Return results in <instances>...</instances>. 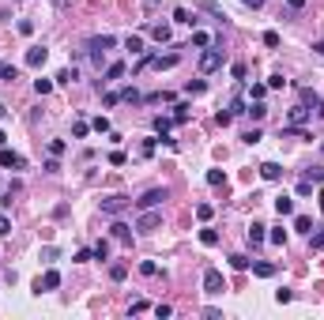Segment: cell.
<instances>
[{
  "label": "cell",
  "instance_id": "1",
  "mask_svg": "<svg viewBox=\"0 0 324 320\" xmlns=\"http://www.w3.org/2000/svg\"><path fill=\"white\" fill-rule=\"evenodd\" d=\"M113 45H117V38H113V34H98V38H91V42H87V53H91L94 64H102V53L113 49Z\"/></svg>",
  "mask_w": 324,
  "mask_h": 320
},
{
  "label": "cell",
  "instance_id": "2",
  "mask_svg": "<svg viewBox=\"0 0 324 320\" xmlns=\"http://www.w3.org/2000/svg\"><path fill=\"white\" fill-rule=\"evenodd\" d=\"M159 226H162V211H155V207H147L144 215H140V222H136L140 234H155Z\"/></svg>",
  "mask_w": 324,
  "mask_h": 320
},
{
  "label": "cell",
  "instance_id": "3",
  "mask_svg": "<svg viewBox=\"0 0 324 320\" xmlns=\"http://www.w3.org/2000/svg\"><path fill=\"white\" fill-rule=\"evenodd\" d=\"M219 68H222V49H204L200 53V72H204V76H211Z\"/></svg>",
  "mask_w": 324,
  "mask_h": 320
},
{
  "label": "cell",
  "instance_id": "4",
  "mask_svg": "<svg viewBox=\"0 0 324 320\" xmlns=\"http://www.w3.org/2000/svg\"><path fill=\"white\" fill-rule=\"evenodd\" d=\"M162 200H166V188H147V192L136 200V207H140V211H147V207H159Z\"/></svg>",
  "mask_w": 324,
  "mask_h": 320
},
{
  "label": "cell",
  "instance_id": "5",
  "mask_svg": "<svg viewBox=\"0 0 324 320\" xmlns=\"http://www.w3.org/2000/svg\"><path fill=\"white\" fill-rule=\"evenodd\" d=\"M128 203H132L128 196H106V200H102V211H106V215H121Z\"/></svg>",
  "mask_w": 324,
  "mask_h": 320
},
{
  "label": "cell",
  "instance_id": "6",
  "mask_svg": "<svg viewBox=\"0 0 324 320\" xmlns=\"http://www.w3.org/2000/svg\"><path fill=\"white\" fill-rule=\"evenodd\" d=\"M204 290L207 294H222V271H215V268L204 271Z\"/></svg>",
  "mask_w": 324,
  "mask_h": 320
},
{
  "label": "cell",
  "instance_id": "7",
  "mask_svg": "<svg viewBox=\"0 0 324 320\" xmlns=\"http://www.w3.org/2000/svg\"><path fill=\"white\" fill-rule=\"evenodd\" d=\"M45 57H49V49H45V45H30V49H26V68H42Z\"/></svg>",
  "mask_w": 324,
  "mask_h": 320
},
{
  "label": "cell",
  "instance_id": "8",
  "mask_svg": "<svg viewBox=\"0 0 324 320\" xmlns=\"http://www.w3.org/2000/svg\"><path fill=\"white\" fill-rule=\"evenodd\" d=\"M57 287H60V271H45V275L34 283V294H42V290H57Z\"/></svg>",
  "mask_w": 324,
  "mask_h": 320
},
{
  "label": "cell",
  "instance_id": "9",
  "mask_svg": "<svg viewBox=\"0 0 324 320\" xmlns=\"http://www.w3.org/2000/svg\"><path fill=\"white\" fill-rule=\"evenodd\" d=\"M309 117H313V110H309V106H294V110L287 113V125H298V128H302Z\"/></svg>",
  "mask_w": 324,
  "mask_h": 320
},
{
  "label": "cell",
  "instance_id": "10",
  "mask_svg": "<svg viewBox=\"0 0 324 320\" xmlns=\"http://www.w3.org/2000/svg\"><path fill=\"white\" fill-rule=\"evenodd\" d=\"M260 177H264V181H283V166L279 162H264V166H260Z\"/></svg>",
  "mask_w": 324,
  "mask_h": 320
},
{
  "label": "cell",
  "instance_id": "11",
  "mask_svg": "<svg viewBox=\"0 0 324 320\" xmlns=\"http://www.w3.org/2000/svg\"><path fill=\"white\" fill-rule=\"evenodd\" d=\"M0 166H4V169H11V166H23V159H19V155L15 151H8V147H0Z\"/></svg>",
  "mask_w": 324,
  "mask_h": 320
},
{
  "label": "cell",
  "instance_id": "12",
  "mask_svg": "<svg viewBox=\"0 0 324 320\" xmlns=\"http://www.w3.org/2000/svg\"><path fill=\"white\" fill-rule=\"evenodd\" d=\"M151 38H155L159 45H166V42H170V23H155V26H151Z\"/></svg>",
  "mask_w": 324,
  "mask_h": 320
},
{
  "label": "cell",
  "instance_id": "13",
  "mask_svg": "<svg viewBox=\"0 0 324 320\" xmlns=\"http://www.w3.org/2000/svg\"><path fill=\"white\" fill-rule=\"evenodd\" d=\"M121 76H125V64H121V60H113V64L106 68V79H102V83H113V79H121ZM102 83H98V87H102Z\"/></svg>",
  "mask_w": 324,
  "mask_h": 320
},
{
  "label": "cell",
  "instance_id": "14",
  "mask_svg": "<svg viewBox=\"0 0 324 320\" xmlns=\"http://www.w3.org/2000/svg\"><path fill=\"white\" fill-rule=\"evenodd\" d=\"M268 226H260V222H253L249 226V245H260V241H268V234H264Z\"/></svg>",
  "mask_w": 324,
  "mask_h": 320
},
{
  "label": "cell",
  "instance_id": "15",
  "mask_svg": "<svg viewBox=\"0 0 324 320\" xmlns=\"http://www.w3.org/2000/svg\"><path fill=\"white\" fill-rule=\"evenodd\" d=\"M245 113H249L253 121H264V117H268V106H264V102H253V106H245Z\"/></svg>",
  "mask_w": 324,
  "mask_h": 320
},
{
  "label": "cell",
  "instance_id": "16",
  "mask_svg": "<svg viewBox=\"0 0 324 320\" xmlns=\"http://www.w3.org/2000/svg\"><path fill=\"white\" fill-rule=\"evenodd\" d=\"M294 230L298 234H313V219L309 215H294Z\"/></svg>",
  "mask_w": 324,
  "mask_h": 320
},
{
  "label": "cell",
  "instance_id": "17",
  "mask_svg": "<svg viewBox=\"0 0 324 320\" xmlns=\"http://www.w3.org/2000/svg\"><path fill=\"white\" fill-rule=\"evenodd\" d=\"M76 79H79V72H76V68H60V72H57V83H64V87H68V83H76Z\"/></svg>",
  "mask_w": 324,
  "mask_h": 320
},
{
  "label": "cell",
  "instance_id": "18",
  "mask_svg": "<svg viewBox=\"0 0 324 320\" xmlns=\"http://www.w3.org/2000/svg\"><path fill=\"white\" fill-rule=\"evenodd\" d=\"M275 211H279V215H294V200H290V196H279V200H275Z\"/></svg>",
  "mask_w": 324,
  "mask_h": 320
},
{
  "label": "cell",
  "instance_id": "19",
  "mask_svg": "<svg viewBox=\"0 0 324 320\" xmlns=\"http://www.w3.org/2000/svg\"><path fill=\"white\" fill-rule=\"evenodd\" d=\"M253 275H260V279H272V275H275V264H264V260H260V264H253Z\"/></svg>",
  "mask_w": 324,
  "mask_h": 320
},
{
  "label": "cell",
  "instance_id": "20",
  "mask_svg": "<svg viewBox=\"0 0 324 320\" xmlns=\"http://www.w3.org/2000/svg\"><path fill=\"white\" fill-rule=\"evenodd\" d=\"M151 64H155V68H173V64H177V53H166V57H151Z\"/></svg>",
  "mask_w": 324,
  "mask_h": 320
},
{
  "label": "cell",
  "instance_id": "21",
  "mask_svg": "<svg viewBox=\"0 0 324 320\" xmlns=\"http://www.w3.org/2000/svg\"><path fill=\"white\" fill-rule=\"evenodd\" d=\"M110 234L117 237V241H128V237H132V230H128L125 222H113V226H110Z\"/></svg>",
  "mask_w": 324,
  "mask_h": 320
},
{
  "label": "cell",
  "instance_id": "22",
  "mask_svg": "<svg viewBox=\"0 0 324 320\" xmlns=\"http://www.w3.org/2000/svg\"><path fill=\"white\" fill-rule=\"evenodd\" d=\"M306 181H313V185H324V166H309V169H306Z\"/></svg>",
  "mask_w": 324,
  "mask_h": 320
},
{
  "label": "cell",
  "instance_id": "23",
  "mask_svg": "<svg viewBox=\"0 0 324 320\" xmlns=\"http://www.w3.org/2000/svg\"><path fill=\"white\" fill-rule=\"evenodd\" d=\"M125 49H132V53H144V38H140V34H128V38H125Z\"/></svg>",
  "mask_w": 324,
  "mask_h": 320
},
{
  "label": "cell",
  "instance_id": "24",
  "mask_svg": "<svg viewBox=\"0 0 324 320\" xmlns=\"http://www.w3.org/2000/svg\"><path fill=\"white\" fill-rule=\"evenodd\" d=\"M0 76L8 79V83H15V79H19V68H15V64H4V60H0Z\"/></svg>",
  "mask_w": 324,
  "mask_h": 320
},
{
  "label": "cell",
  "instance_id": "25",
  "mask_svg": "<svg viewBox=\"0 0 324 320\" xmlns=\"http://www.w3.org/2000/svg\"><path fill=\"white\" fill-rule=\"evenodd\" d=\"M207 185H226V173H222V169H207Z\"/></svg>",
  "mask_w": 324,
  "mask_h": 320
},
{
  "label": "cell",
  "instance_id": "26",
  "mask_svg": "<svg viewBox=\"0 0 324 320\" xmlns=\"http://www.w3.org/2000/svg\"><path fill=\"white\" fill-rule=\"evenodd\" d=\"M170 125H173L170 117H155V132H159L162 140H166V132H170Z\"/></svg>",
  "mask_w": 324,
  "mask_h": 320
},
{
  "label": "cell",
  "instance_id": "27",
  "mask_svg": "<svg viewBox=\"0 0 324 320\" xmlns=\"http://www.w3.org/2000/svg\"><path fill=\"white\" fill-rule=\"evenodd\" d=\"M121 98H125V102H132V106H136V102H144V94H140L136 87H125V91H121Z\"/></svg>",
  "mask_w": 324,
  "mask_h": 320
},
{
  "label": "cell",
  "instance_id": "28",
  "mask_svg": "<svg viewBox=\"0 0 324 320\" xmlns=\"http://www.w3.org/2000/svg\"><path fill=\"white\" fill-rule=\"evenodd\" d=\"M200 241L211 249V245H219V230H200Z\"/></svg>",
  "mask_w": 324,
  "mask_h": 320
},
{
  "label": "cell",
  "instance_id": "29",
  "mask_svg": "<svg viewBox=\"0 0 324 320\" xmlns=\"http://www.w3.org/2000/svg\"><path fill=\"white\" fill-rule=\"evenodd\" d=\"M211 215H215V207H211V203H196V219H200V222H207Z\"/></svg>",
  "mask_w": 324,
  "mask_h": 320
},
{
  "label": "cell",
  "instance_id": "30",
  "mask_svg": "<svg viewBox=\"0 0 324 320\" xmlns=\"http://www.w3.org/2000/svg\"><path fill=\"white\" fill-rule=\"evenodd\" d=\"M140 275L155 279V275H159V264H155V260H144V264H140Z\"/></svg>",
  "mask_w": 324,
  "mask_h": 320
},
{
  "label": "cell",
  "instance_id": "31",
  "mask_svg": "<svg viewBox=\"0 0 324 320\" xmlns=\"http://www.w3.org/2000/svg\"><path fill=\"white\" fill-rule=\"evenodd\" d=\"M125 275H128L125 264H113V268H110V279H113V283H125Z\"/></svg>",
  "mask_w": 324,
  "mask_h": 320
},
{
  "label": "cell",
  "instance_id": "32",
  "mask_svg": "<svg viewBox=\"0 0 324 320\" xmlns=\"http://www.w3.org/2000/svg\"><path fill=\"white\" fill-rule=\"evenodd\" d=\"M268 241H272V245H287V230H283V226H275L272 234H268Z\"/></svg>",
  "mask_w": 324,
  "mask_h": 320
},
{
  "label": "cell",
  "instance_id": "33",
  "mask_svg": "<svg viewBox=\"0 0 324 320\" xmlns=\"http://www.w3.org/2000/svg\"><path fill=\"white\" fill-rule=\"evenodd\" d=\"M230 268H234V271H245V268H249V256L234 253V256H230Z\"/></svg>",
  "mask_w": 324,
  "mask_h": 320
},
{
  "label": "cell",
  "instance_id": "34",
  "mask_svg": "<svg viewBox=\"0 0 324 320\" xmlns=\"http://www.w3.org/2000/svg\"><path fill=\"white\" fill-rule=\"evenodd\" d=\"M91 253H94V260H106V256H110V241H98Z\"/></svg>",
  "mask_w": 324,
  "mask_h": 320
},
{
  "label": "cell",
  "instance_id": "35",
  "mask_svg": "<svg viewBox=\"0 0 324 320\" xmlns=\"http://www.w3.org/2000/svg\"><path fill=\"white\" fill-rule=\"evenodd\" d=\"M87 132H91V125H87V121H76V125H72V136H76V140H83Z\"/></svg>",
  "mask_w": 324,
  "mask_h": 320
},
{
  "label": "cell",
  "instance_id": "36",
  "mask_svg": "<svg viewBox=\"0 0 324 320\" xmlns=\"http://www.w3.org/2000/svg\"><path fill=\"white\" fill-rule=\"evenodd\" d=\"M249 94H253V102H264V94H268V83H253V91H249Z\"/></svg>",
  "mask_w": 324,
  "mask_h": 320
},
{
  "label": "cell",
  "instance_id": "37",
  "mask_svg": "<svg viewBox=\"0 0 324 320\" xmlns=\"http://www.w3.org/2000/svg\"><path fill=\"white\" fill-rule=\"evenodd\" d=\"M192 45H200V49H207V45H211V38H207L204 30H196V34H192Z\"/></svg>",
  "mask_w": 324,
  "mask_h": 320
},
{
  "label": "cell",
  "instance_id": "38",
  "mask_svg": "<svg viewBox=\"0 0 324 320\" xmlns=\"http://www.w3.org/2000/svg\"><path fill=\"white\" fill-rule=\"evenodd\" d=\"M230 121H234V113H230V110H219V113H215V125H222V128H226Z\"/></svg>",
  "mask_w": 324,
  "mask_h": 320
},
{
  "label": "cell",
  "instance_id": "39",
  "mask_svg": "<svg viewBox=\"0 0 324 320\" xmlns=\"http://www.w3.org/2000/svg\"><path fill=\"white\" fill-rule=\"evenodd\" d=\"M283 87H287V79H283V76H279V72H275V76H272V79H268V91H283Z\"/></svg>",
  "mask_w": 324,
  "mask_h": 320
},
{
  "label": "cell",
  "instance_id": "40",
  "mask_svg": "<svg viewBox=\"0 0 324 320\" xmlns=\"http://www.w3.org/2000/svg\"><path fill=\"white\" fill-rule=\"evenodd\" d=\"M173 19H177V23H188V26H196V19L188 15V11H185V8H177V11H173Z\"/></svg>",
  "mask_w": 324,
  "mask_h": 320
},
{
  "label": "cell",
  "instance_id": "41",
  "mask_svg": "<svg viewBox=\"0 0 324 320\" xmlns=\"http://www.w3.org/2000/svg\"><path fill=\"white\" fill-rule=\"evenodd\" d=\"M185 91H188V94H204V91H207V83H204V79H192Z\"/></svg>",
  "mask_w": 324,
  "mask_h": 320
},
{
  "label": "cell",
  "instance_id": "42",
  "mask_svg": "<svg viewBox=\"0 0 324 320\" xmlns=\"http://www.w3.org/2000/svg\"><path fill=\"white\" fill-rule=\"evenodd\" d=\"M173 121H177V125H185V121H188V106H173Z\"/></svg>",
  "mask_w": 324,
  "mask_h": 320
},
{
  "label": "cell",
  "instance_id": "43",
  "mask_svg": "<svg viewBox=\"0 0 324 320\" xmlns=\"http://www.w3.org/2000/svg\"><path fill=\"white\" fill-rule=\"evenodd\" d=\"M317 102H321V98H317V94L306 87V91H302V106H313V110H317Z\"/></svg>",
  "mask_w": 324,
  "mask_h": 320
},
{
  "label": "cell",
  "instance_id": "44",
  "mask_svg": "<svg viewBox=\"0 0 324 320\" xmlns=\"http://www.w3.org/2000/svg\"><path fill=\"white\" fill-rule=\"evenodd\" d=\"M34 91L38 94H49L53 91V79H34Z\"/></svg>",
  "mask_w": 324,
  "mask_h": 320
},
{
  "label": "cell",
  "instance_id": "45",
  "mask_svg": "<svg viewBox=\"0 0 324 320\" xmlns=\"http://www.w3.org/2000/svg\"><path fill=\"white\" fill-rule=\"evenodd\" d=\"M91 128H94V132H110V121H106V117H94Z\"/></svg>",
  "mask_w": 324,
  "mask_h": 320
},
{
  "label": "cell",
  "instance_id": "46",
  "mask_svg": "<svg viewBox=\"0 0 324 320\" xmlns=\"http://www.w3.org/2000/svg\"><path fill=\"white\" fill-rule=\"evenodd\" d=\"M309 245H313V249H324V226H321V230H317V234H313V237H309Z\"/></svg>",
  "mask_w": 324,
  "mask_h": 320
},
{
  "label": "cell",
  "instance_id": "47",
  "mask_svg": "<svg viewBox=\"0 0 324 320\" xmlns=\"http://www.w3.org/2000/svg\"><path fill=\"white\" fill-rule=\"evenodd\" d=\"M241 140H245V144H260V128H249V132L241 136Z\"/></svg>",
  "mask_w": 324,
  "mask_h": 320
},
{
  "label": "cell",
  "instance_id": "48",
  "mask_svg": "<svg viewBox=\"0 0 324 320\" xmlns=\"http://www.w3.org/2000/svg\"><path fill=\"white\" fill-rule=\"evenodd\" d=\"M11 234V219H8V215H0V237H8Z\"/></svg>",
  "mask_w": 324,
  "mask_h": 320
},
{
  "label": "cell",
  "instance_id": "49",
  "mask_svg": "<svg viewBox=\"0 0 324 320\" xmlns=\"http://www.w3.org/2000/svg\"><path fill=\"white\" fill-rule=\"evenodd\" d=\"M170 313H173V309H170V305H166V302H162V305H155V317H159V320H166V317H170Z\"/></svg>",
  "mask_w": 324,
  "mask_h": 320
},
{
  "label": "cell",
  "instance_id": "50",
  "mask_svg": "<svg viewBox=\"0 0 324 320\" xmlns=\"http://www.w3.org/2000/svg\"><path fill=\"white\" fill-rule=\"evenodd\" d=\"M309 192H313V181H306V177H302V181H298V196H309Z\"/></svg>",
  "mask_w": 324,
  "mask_h": 320
},
{
  "label": "cell",
  "instance_id": "51",
  "mask_svg": "<svg viewBox=\"0 0 324 320\" xmlns=\"http://www.w3.org/2000/svg\"><path fill=\"white\" fill-rule=\"evenodd\" d=\"M264 45H272V49H275V45H279V34H275V30H264Z\"/></svg>",
  "mask_w": 324,
  "mask_h": 320
},
{
  "label": "cell",
  "instance_id": "52",
  "mask_svg": "<svg viewBox=\"0 0 324 320\" xmlns=\"http://www.w3.org/2000/svg\"><path fill=\"white\" fill-rule=\"evenodd\" d=\"M87 260H94V253H91V249H79V253H76V264H87Z\"/></svg>",
  "mask_w": 324,
  "mask_h": 320
},
{
  "label": "cell",
  "instance_id": "53",
  "mask_svg": "<svg viewBox=\"0 0 324 320\" xmlns=\"http://www.w3.org/2000/svg\"><path fill=\"white\" fill-rule=\"evenodd\" d=\"M290 298H294V294H290V290H275V302H279V305H287Z\"/></svg>",
  "mask_w": 324,
  "mask_h": 320
},
{
  "label": "cell",
  "instance_id": "54",
  "mask_svg": "<svg viewBox=\"0 0 324 320\" xmlns=\"http://www.w3.org/2000/svg\"><path fill=\"white\" fill-rule=\"evenodd\" d=\"M49 155H53V159H57V155H64V144H60V140H53V144H49Z\"/></svg>",
  "mask_w": 324,
  "mask_h": 320
},
{
  "label": "cell",
  "instance_id": "55",
  "mask_svg": "<svg viewBox=\"0 0 324 320\" xmlns=\"http://www.w3.org/2000/svg\"><path fill=\"white\" fill-rule=\"evenodd\" d=\"M287 8L290 11H302V8H306V0H287Z\"/></svg>",
  "mask_w": 324,
  "mask_h": 320
},
{
  "label": "cell",
  "instance_id": "56",
  "mask_svg": "<svg viewBox=\"0 0 324 320\" xmlns=\"http://www.w3.org/2000/svg\"><path fill=\"white\" fill-rule=\"evenodd\" d=\"M241 4H245V8H253V11H256V8H264V0H241Z\"/></svg>",
  "mask_w": 324,
  "mask_h": 320
},
{
  "label": "cell",
  "instance_id": "57",
  "mask_svg": "<svg viewBox=\"0 0 324 320\" xmlns=\"http://www.w3.org/2000/svg\"><path fill=\"white\" fill-rule=\"evenodd\" d=\"M313 53H321V57H324V42H313Z\"/></svg>",
  "mask_w": 324,
  "mask_h": 320
},
{
  "label": "cell",
  "instance_id": "58",
  "mask_svg": "<svg viewBox=\"0 0 324 320\" xmlns=\"http://www.w3.org/2000/svg\"><path fill=\"white\" fill-rule=\"evenodd\" d=\"M53 4H57V8H68V4H72V0H53Z\"/></svg>",
  "mask_w": 324,
  "mask_h": 320
},
{
  "label": "cell",
  "instance_id": "59",
  "mask_svg": "<svg viewBox=\"0 0 324 320\" xmlns=\"http://www.w3.org/2000/svg\"><path fill=\"white\" fill-rule=\"evenodd\" d=\"M317 113H321V117H324V102H317Z\"/></svg>",
  "mask_w": 324,
  "mask_h": 320
},
{
  "label": "cell",
  "instance_id": "60",
  "mask_svg": "<svg viewBox=\"0 0 324 320\" xmlns=\"http://www.w3.org/2000/svg\"><path fill=\"white\" fill-rule=\"evenodd\" d=\"M4 144H8V136H4V132H0V147H4Z\"/></svg>",
  "mask_w": 324,
  "mask_h": 320
},
{
  "label": "cell",
  "instance_id": "61",
  "mask_svg": "<svg viewBox=\"0 0 324 320\" xmlns=\"http://www.w3.org/2000/svg\"><path fill=\"white\" fill-rule=\"evenodd\" d=\"M0 117H8V110H4V106H0Z\"/></svg>",
  "mask_w": 324,
  "mask_h": 320
},
{
  "label": "cell",
  "instance_id": "62",
  "mask_svg": "<svg viewBox=\"0 0 324 320\" xmlns=\"http://www.w3.org/2000/svg\"><path fill=\"white\" fill-rule=\"evenodd\" d=\"M321 147H324V144H321Z\"/></svg>",
  "mask_w": 324,
  "mask_h": 320
}]
</instances>
